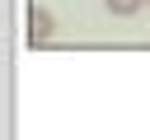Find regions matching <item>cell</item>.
<instances>
[{
	"instance_id": "cell-1",
	"label": "cell",
	"mask_w": 150,
	"mask_h": 140,
	"mask_svg": "<svg viewBox=\"0 0 150 140\" xmlns=\"http://www.w3.org/2000/svg\"><path fill=\"white\" fill-rule=\"evenodd\" d=\"M52 33H56V19H52V9L33 5V9H28V47H42V42H52Z\"/></svg>"
},
{
	"instance_id": "cell-2",
	"label": "cell",
	"mask_w": 150,
	"mask_h": 140,
	"mask_svg": "<svg viewBox=\"0 0 150 140\" xmlns=\"http://www.w3.org/2000/svg\"><path fill=\"white\" fill-rule=\"evenodd\" d=\"M108 5V14H117V19H131L136 9H145V0H103Z\"/></svg>"
},
{
	"instance_id": "cell-3",
	"label": "cell",
	"mask_w": 150,
	"mask_h": 140,
	"mask_svg": "<svg viewBox=\"0 0 150 140\" xmlns=\"http://www.w3.org/2000/svg\"><path fill=\"white\" fill-rule=\"evenodd\" d=\"M145 5H150V0H145Z\"/></svg>"
}]
</instances>
